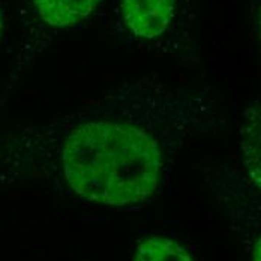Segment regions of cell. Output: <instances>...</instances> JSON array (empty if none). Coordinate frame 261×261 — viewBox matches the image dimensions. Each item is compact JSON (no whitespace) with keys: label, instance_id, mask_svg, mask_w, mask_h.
I'll return each mask as SVG.
<instances>
[{"label":"cell","instance_id":"cell-1","mask_svg":"<svg viewBox=\"0 0 261 261\" xmlns=\"http://www.w3.org/2000/svg\"><path fill=\"white\" fill-rule=\"evenodd\" d=\"M69 186L86 200L125 206L156 189L162 156L156 140L122 122L93 120L79 126L62 150Z\"/></svg>","mask_w":261,"mask_h":261},{"label":"cell","instance_id":"cell-2","mask_svg":"<svg viewBox=\"0 0 261 261\" xmlns=\"http://www.w3.org/2000/svg\"><path fill=\"white\" fill-rule=\"evenodd\" d=\"M176 0H122V11L130 32L153 39L170 26Z\"/></svg>","mask_w":261,"mask_h":261},{"label":"cell","instance_id":"cell-3","mask_svg":"<svg viewBox=\"0 0 261 261\" xmlns=\"http://www.w3.org/2000/svg\"><path fill=\"white\" fill-rule=\"evenodd\" d=\"M101 0H35L41 18L54 27H69L84 20Z\"/></svg>","mask_w":261,"mask_h":261},{"label":"cell","instance_id":"cell-4","mask_svg":"<svg viewBox=\"0 0 261 261\" xmlns=\"http://www.w3.org/2000/svg\"><path fill=\"white\" fill-rule=\"evenodd\" d=\"M135 261H192V258L180 243L165 237H152L138 246Z\"/></svg>","mask_w":261,"mask_h":261},{"label":"cell","instance_id":"cell-5","mask_svg":"<svg viewBox=\"0 0 261 261\" xmlns=\"http://www.w3.org/2000/svg\"><path fill=\"white\" fill-rule=\"evenodd\" d=\"M2 29H3V18H2V12H0V33H2Z\"/></svg>","mask_w":261,"mask_h":261}]
</instances>
